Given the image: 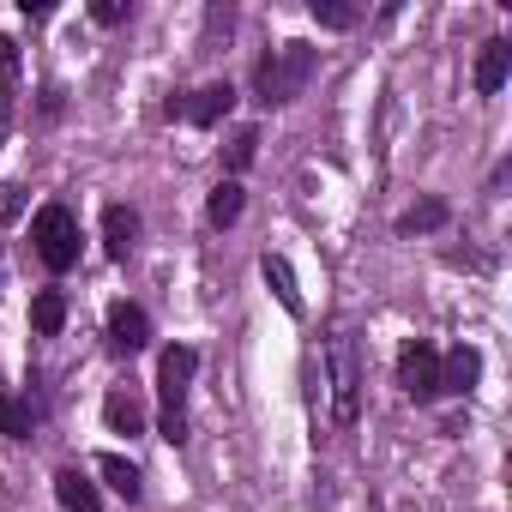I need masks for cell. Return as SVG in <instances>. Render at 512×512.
I'll list each match as a JSON object with an SVG mask.
<instances>
[{"mask_svg": "<svg viewBox=\"0 0 512 512\" xmlns=\"http://www.w3.org/2000/svg\"><path fill=\"white\" fill-rule=\"evenodd\" d=\"M314 43H284L278 55H266L260 61V73H253V97H260L266 109L272 103H290V97H302V85H308V73H314Z\"/></svg>", "mask_w": 512, "mask_h": 512, "instance_id": "1", "label": "cell"}, {"mask_svg": "<svg viewBox=\"0 0 512 512\" xmlns=\"http://www.w3.org/2000/svg\"><path fill=\"white\" fill-rule=\"evenodd\" d=\"M91 19H97V25H121L127 7H121V0H91Z\"/></svg>", "mask_w": 512, "mask_h": 512, "instance_id": "22", "label": "cell"}, {"mask_svg": "<svg viewBox=\"0 0 512 512\" xmlns=\"http://www.w3.org/2000/svg\"><path fill=\"white\" fill-rule=\"evenodd\" d=\"M97 470H103V482H109V488H115V494H121L127 506H133V500L145 494V482H139V464H127L121 452H103V458H97Z\"/></svg>", "mask_w": 512, "mask_h": 512, "instance_id": "12", "label": "cell"}, {"mask_svg": "<svg viewBox=\"0 0 512 512\" xmlns=\"http://www.w3.org/2000/svg\"><path fill=\"white\" fill-rule=\"evenodd\" d=\"M356 386H362L356 344L338 338V344H332V422H356Z\"/></svg>", "mask_w": 512, "mask_h": 512, "instance_id": "5", "label": "cell"}, {"mask_svg": "<svg viewBox=\"0 0 512 512\" xmlns=\"http://www.w3.org/2000/svg\"><path fill=\"white\" fill-rule=\"evenodd\" d=\"M476 380H482V356H476L470 344H458V350L440 356V392H458V398H464Z\"/></svg>", "mask_w": 512, "mask_h": 512, "instance_id": "8", "label": "cell"}, {"mask_svg": "<svg viewBox=\"0 0 512 512\" xmlns=\"http://www.w3.org/2000/svg\"><path fill=\"white\" fill-rule=\"evenodd\" d=\"M19 67V43L13 37H0V73H13Z\"/></svg>", "mask_w": 512, "mask_h": 512, "instance_id": "23", "label": "cell"}, {"mask_svg": "<svg viewBox=\"0 0 512 512\" xmlns=\"http://www.w3.org/2000/svg\"><path fill=\"white\" fill-rule=\"evenodd\" d=\"M103 416H109V428H115V434H145V404H139L133 392H109Z\"/></svg>", "mask_w": 512, "mask_h": 512, "instance_id": "15", "label": "cell"}, {"mask_svg": "<svg viewBox=\"0 0 512 512\" xmlns=\"http://www.w3.org/2000/svg\"><path fill=\"white\" fill-rule=\"evenodd\" d=\"M229 109H235V91L229 85H205V91H193V103H169V115H181L193 127H217Z\"/></svg>", "mask_w": 512, "mask_h": 512, "instance_id": "7", "label": "cell"}, {"mask_svg": "<svg viewBox=\"0 0 512 512\" xmlns=\"http://www.w3.org/2000/svg\"><path fill=\"white\" fill-rule=\"evenodd\" d=\"M31 241H37V260L49 272H73L79 266V217L67 205H43L31 217Z\"/></svg>", "mask_w": 512, "mask_h": 512, "instance_id": "2", "label": "cell"}, {"mask_svg": "<svg viewBox=\"0 0 512 512\" xmlns=\"http://www.w3.org/2000/svg\"><path fill=\"white\" fill-rule=\"evenodd\" d=\"M61 326H67V296H61V290H43V296L31 302V332H37V338H55Z\"/></svg>", "mask_w": 512, "mask_h": 512, "instance_id": "14", "label": "cell"}, {"mask_svg": "<svg viewBox=\"0 0 512 512\" xmlns=\"http://www.w3.org/2000/svg\"><path fill=\"white\" fill-rule=\"evenodd\" d=\"M398 386H404L416 404L440 398V350H434V344H422V338H410V344L398 350Z\"/></svg>", "mask_w": 512, "mask_h": 512, "instance_id": "3", "label": "cell"}, {"mask_svg": "<svg viewBox=\"0 0 512 512\" xmlns=\"http://www.w3.org/2000/svg\"><path fill=\"white\" fill-rule=\"evenodd\" d=\"M19 211H25V187H19V181H0V217L13 223Z\"/></svg>", "mask_w": 512, "mask_h": 512, "instance_id": "21", "label": "cell"}, {"mask_svg": "<svg viewBox=\"0 0 512 512\" xmlns=\"http://www.w3.org/2000/svg\"><path fill=\"white\" fill-rule=\"evenodd\" d=\"M133 241H139V217L127 205H109L103 211V247H109V260H127Z\"/></svg>", "mask_w": 512, "mask_h": 512, "instance_id": "10", "label": "cell"}, {"mask_svg": "<svg viewBox=\"0 0 512 512\" xmlns=\"http://www.w3.org/2000/svg\"><path fill=\"white\" fill-rule=\"evenodd\" d=\"M506 73H512V43H482V61H476V97H494L500 85H506Z\"/></svg>", "mask_w": 512, "mask_h": 512, "instance_id": "9", "label": "cell"}, {"mask_svg": "<svg viewBox=\"0 0 512 512\" xmlns=\"http://www.w3.org/2000/svg\"><path fill=\"white\" fill-rule=\"evenodd\" d=\"M145 344H151V320H145V308L115 302V308H109V350H115V356H139Z\"/></svg>", "mask_w": 512, "mask_h": 512, "instance_id": "6", "label": "cell"}, {"mask_svg": "<svg viewBox=\"0 0 512 512\" xmlns=\"http://www.w3.org/2000/svg\"><path fill=\"white\" fill-rule=\"evenodd\" d=\"M0 434H7V440H31V404L0 392Z\"/></svg>", "mask_w": 512, "mask_h": 512, "instance_id": "18", "label": "cell"}, {"mask_svg": "<svg viewBox=\"0 0 512 512\" xmlns=\"http://www.w3.org/2000/svg\"><path fill=\"white\" fill-rule=\"evenodd\" d=\"M241 205H247L241 181H217V187H211V199H205V217H211L217 229H229V223L241 217Z\"/></svg>", "mask_w": 512, "mask_h": 512, "instance_id": "13", "label": "cell"}, {"mask_svg": "<svg viewBox=\"0 0 512 512\" xmlns=\"http://www.w3.org/2000/svg\"><path fill=\"white\" fill-rule=\"evenodd\" d=\"M314 19H320L326 31H350V25H356V7H344V0H314Z\"/></svg>", "mask_w": 512, "mask_h": 512, "instance_id": "19", "label": "cell"}, {"mask_svg": "<svg viewBox=\"0 0 512 512\" xmlns=\"http://www.w3.org/2000/svg\"><path fill=\"white\" fill-rule=\"evenodd\" d=\"M193 374H199V350H193V344H169V350L157 356V392H163V410H169V416H187L181 398H187Z\"/></svg>", "mask_w": 512, "mask_h": 512, "instance_id": "4", "label": "cell"}, {"mask_svg": "<svg viewBox=\"0 0 512 512\" xmlns=\"http://www.w3.org/2000/svg\"><path fill=\"white\" fill-rule=\"evenodd\" d=\"M253 157H260V133H253V127H241V133L229 139V169L241 175V169H247Z\"/></svg>", "mask_w": 512, "mask_h": 512, "instance_id": "20", "label": "cell"}, {"mask_svg": "<svg viewBox=\"0 0 512 512\" xmlns=\"http://www.w3.org/2000/svg\"><path fill=\"white\" fill-rule=\"evenodd\" d=\"M266 284L278 290V302H284V314H302V290H296V272H290V260H278V253H266Z\"/></svg>", "mask_w": 512, "mask_h": 512, "instance_id": "16", "label": "cell"}, {"mask_svg": "<svg viewBox=\"0 0 512 512\" xmlns=\"http://www.w3.org/2000/svg\"><path fill=\"white\" fill-rule=\"evenodd\" d=\"M440 223H446V199H422V205H410V211L398 217L404 235H422V229H440Z\"/></svg>", "mask_w": 512, "mask_h": 512, "instance_id": "17", "label": "cell"}, {"mask_svg": "<svg viewBox=\"0 0 512 512\" xmlns=\"http://www.w3.org/2000/svg\"><path fill=\"white\" fill-rule=\"evenodd\" d=\"M55 500H61L67 512H103L97 482H91V476H79V470H61V476H55Z\"/></svg>", "mask_w": 512, "mask_h": 512, "instance_id": "11", "label": "cell"}]
</instances>
